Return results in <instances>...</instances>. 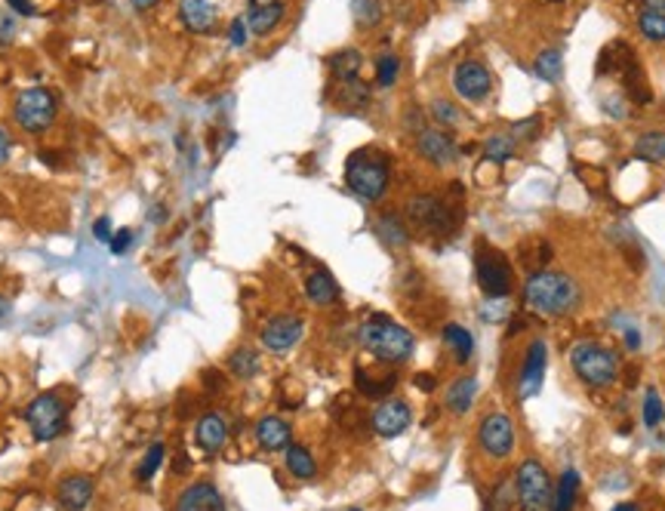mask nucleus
<instances>
[{
    "mask_svg": "<svg viewBox=\"0 0 665 511\" xmlns=\"http://www.w3.org/2000/svg\"><path fill=\"white\" fill-rule=\"evenodd\" d=\"M450 83H453V93L462 102H483L490 96V89H493V74L487 71V65L466 59L453 68Z\"/></svg>",
    "mask_w": 665,
    "mask_h": 511,
    "instance_id": "obj_11",
    "label": "nucleus"
},
{
    "mask_svg": "<svg viewBox=\"0 0 665 511\" xmlns=\"http://www.w3.org/2000/svg\"><path fill=\"white\" fill-rule=\"evenodd\" d=\"M552 4H561V0H552Z\"/></svg>",
    "mask_w": 665,
    "mask_h": 511,
    "instance_id": "obj_56",
    "label": "nucleus"
},
{
    "mask_svg": "<svg viewBox=\"0 0 665 511\" xmlns=\"http://www.w3.org/2000/svg\"><path fill=\"white\" fill-rule=\"evenodd\" d=\"M536 77L545 83H554L561 81V71H564V59H561L558 50H542L539 56H536V65H533Z\"/></svg>",
    "mask_w": 665,
    "mask_h": 511,
    "instance_id": "obj_31",
    "label": "nucleus"
},
{
    "mask_svg": "<svg viewBox=\"0 0 665 511\" xmlns=\"http://www.w3.org/2000/svg\"><path fill=\"white\" fill-rule=\"evenodd\" d=\"M93 235H96V241H102V244H108V241H112V219H108V216L96 219Z\"/></svg>",
    "mask_w": 665,
    "mask_h": 511,
    "instance_id": "obj_45",
    "label": "nucleus"
},
{
    "mask_svg": "<svg viewBox=\"0 0 665 511\" xmlns=\"http://www.w3.org/2000/svg\"><path fill=\"white\" fill-rule=\"evenodd\" d=\"M475 277H477V287H481V293L487 296V299H506L514 287V271H512L508 256L502 253V250L487 247L483 241L477 244V250H475Z\"/></svg>",
    "mask_w": 665,
    "mask_h": 511,
    "instance_id": "obj_6",
    "label": "nucleus"
},
{
    "mask_svg": "<svg viewBox=\"0 0 665 511\" xmlns=\"http://www.w3.org/2000/svg\"><path fill=\"white\" fill-rule=\"evenodd\" d=\"M195 441H197V447L206 453L222 450L225 444H228V422H225V416H219V413L200 416L195 425Z\"/></svg>",
    "mask_w": 665,
    "mask_h": 511,
    "instance_id": "obj_18",
    "label": "nucleus"
},
{
    "mask_svg": "<svg viewBox=\"0 0 665 511\" xmlns=\"http://www.w3.org/2000/svg\"><path fill=\"white\" fill-rule=\"evenodd\" d=\"M635 158L650 160V164H662V160H665V133H662V129H650V133L638 135Z\"/></svg>",
    "mask_w": 665,
    "mask_h": 511,
    "instance_id": "obj_26",
    "label": "nucleus"
},
{
    "mask_svg": "<svg viewBox=\"0 0 665 511\" xmlns=\"http://www.w3.org/2000/svg\"><path fill=\"white\" fill-rule=\"evenodd\" d=\"M570 367L583 385L595 388H610L619 376V358L613 348L600 345L595 339H583L570 348Z\"/></svg>",
    "mask_w": 665,
    "mask_h": 511,
    "instance_id": "obj_4",
    "label": "nucleus"
},
{
    "mask_svg": "<svg viewBox=\"0 0 665 511\" xmlns=\"http://www.w3.org/2000/svg\"><path fill=\"white\" fill-rule=\"evenodd\" d=\"M283 12H287V4H283V0H268V4H256L253 10H250V16H247L250 31H253L256 37L271 35V31H275L277 25H281Z\"/></svg>",
    "mask_w": 665,
    "mask_h": 511,
    "instance_id": "obj_20",
    "label": "nucleus"
},
{
    "mask_svg": "<svg viewBox=\"0 0 665 511\" xmlns=\"http://www.w3.org/2000/svg\"><path fill=\"white\" fill-rule=\"evenodd\" d=\"M56 112H59V102H56V96L43 87L22 89V93L16 96V105H12V118H16V124L31 135L50 129V124L56 120Z\"/></svg>",
    "mask_w": 665,
    "mask_h": 511,
    "instance_id": "obj_7",
    "label": "nucleus"
},
{
    "mask_svg": "<svg viewBox=\"0 0 665 511\" xmlns=\"http://www.w3.org/2000/svg\"><path fill=\"white\" fill-rule=\"evenodd\" d=\"M453 4H468V0H453Z\"/></svg>",
    "mask_w": 665,
    "mask_h": 511,
    "instance_id": "obj_54",
    "label": "nucleus"
},
{
    "mask_svg": "<svg viewBox=\"0 0 665 511\" xmlns=\"http://www.w3.org/2000/svg\"><path fill=\"white\" fill-rule=\"evenodd\" d=\"M130 4L135 6V10H151V6L158 4V0H130Z\"/></svg>",
    "mask_w": 665,
    "mask_h": 511,
    "instance_id": "obj_51",
    "label": "nucleus"
},
{
    "mask_svg": "<svg viewBox=\"0 0 665 511\" xmlns=\"http://www.w3.org/2000/svg\"><path fill=\"white\" fill-rule=\"evenodd\" d=\"M305 296L312 306L318 308H327L333 306L336 299H339V283L333 281V275L327 268H318L312 271V275L305 277Z\"/></svg>",
    "mask_w": 665,
    "mask_h": 511,
    "instance_id": "obj_19",
    "label": "nucleus"
},
{
    "mask_svg": "<svg viewBox=\"0 0 665 511\" xmlns=\"http://www.w3.org/2000/svg\"><path fill=\"white\" fill-rule=\"evenodd\" d=\"M339 99L345 102V105H367V99H370V87H367L360 77H354V81H345L342 83V93Z\"/></svg>",
    "mask_w": 665,
    "mask_h": 511,
    "instance_id": "obj_37",
    "label": "nucleus"
},
{
    "mask_svg": "<svg viewBox=\"0 0 665 511\" xmlns=\"http://www.w3.org/2000/svg\"><path fill=\"white\" fill-rule=\"evenodd\" d=\"M4 314H6V302H0V318H4Z\"/></svg>",
    "mask_w": 665,
    "mask_h": 511,
    "instance_id": "obj_53",
    "label": "nucleus"
},
{
    "mask_svg": "<svg viewBox=\"0 0 665 511\" xmlns=\"http://www.w3.org/2000/svg\"><path fill=\"white\" fill-rule=\"evenodd\" d=\"M416 385L422 388V391H431V388H435V383H431V376H429V373H425V376H422V373H419V376H416Z\"/></svg>",
    "mask_w": 665,
    "mask_h": 511,
    "instance_id": "obj_50",
    "label": "nucleus"
},
{
    "mask_svg": "<svg viewBox=\"0 0 665 511\" xmlns=\"http://www.w3.org/2000/svg\"><path fill=\"white\" fill-rule=\"evenodd\" d=\"M108 247H112V253H114V256H124L127 250L133 247V231H127V228L114 231V235H112V241H108Z\"/></svg>",
    "mask_w": 665,
    "mask_h": 511,
    "instance_id": "obj_43",
    "label": "nucleus"
},
{
    "mask_svg": "<svg viewBox=\"0 0 665 511\" xmlns=\"http://www.w3.org/2000/svg\"><path fill=\"white\" fill-rule=\"evenodd\" d=\"M247 41H250V25H247V19H244V16L231 19L228 43H231V47H235V50H241V47H247Z\"/></svg>",
    "mask_w": 665,
    "mask_h": 511,
    "instance_id": "obj_40",
    "label": "nucleus"
},
{
    "mask_svg": "<svg viewBox=\"0 0 665 511\" xmlns=\"http://www.w3.org/2000/svg\"><path fill=\"white\" fill-rule=\"evenodd\" d=\"M416 148H419V154L435 166H447L460 158V148H456L453 135L444 133V129H419Z\"/></svg>",
    "mask_w": 665,
    "mask_h": 511,
    "instance_id": "obj_15",
    "label": "nucleus"
},
{
    "mask_svg": "<svg viewBox=\"0 0 665 511\" xmlns=\"http://www.w3.org/2000/svg\"><path fill=\"white\" fill-rule=\"evenodd\" d=\"M579 496V475L573 468H567L558 481V490H554V506L552 511H573Z\"/></svg>",
    "mask_w": 665,
    "mask_h": 511,
    "instance_id": "obj_28",
    "label": "nucleus"
},
{
    "mask_svg": "<svg viewBox=\"0 0 665 511\" xmlns=\"http://www.w3.org/2000/svg\"><path fill=\"white\" fill-rule=\"evenodd\" d=\"M16 16L10 10H0V47H10L16 41Z\"/></svg>",
    "mask_w": 665,
    "mask_h": 511,
    "instance_id": "obj_42",
    "label": "nucleus"
},
{
    "mask_svg": "<svg viewBox=\"0 0 665 511\" xmlns=\"http://www.w3.org/2000/svg\"><path fill=\"white\" fill-rule=\"evenodd\" d=\"M25 419H28L37 441H53L66 431V404L56 394H41L28 404Z\"/></svg>",
    "mask_w": 665,
    "mask_h": 511,
    "instance_id": "obj_10",
    "label": "nucleus"
},
{
    "mask_svg": "<svg viewBox=\"0 0 665 511\" xmlns=\"http://www.w3.org/2000/svg\"><path fill=\"white\" fill-rule=\"evenodd\" d=\"M545 367H548V345L545 339H533L527 345L524 364H521V376H518V398H533L536 391L545 383Z\"/></svg>",
    "mask_w": 665,
    "mask_h": 511,
    "instance_id": "obj_12",
    "label": "nucleus"
},
{
    "mask_svg": "<svg viewBox=\"0 0 665 511\" xmlns=\"http://www.w3.org/2000/svg\"><path fill=\"white\" fill-rule=\"evenodd\" d=\"M256 441H259L262 450L277 453L290 447V425L283 422L281 416H266L256 422Z\"/></svg>",
    "mask_w": 665,
    "mask_h": 511,
    "instance_id": "obj_21",
    "label": "nucleus"
},
{
    "mask_svg": "<svg viewBox=\"0 0 665 511\" xmlns=\"http://www.w3.org/2000/svg\"><path fill=\"white\" fill-rule=\"evenodd\" d=\"M475 391H477L475 376L453 379V383H450V388H447V398H444V400H447V410L456 413V416L468 413L471 410V400H475Z\"/></svg>",
    "mask_w": 665,
    "mask_h": 511,
    "instance_id": "obj_25",
    "label": "nucleus"
},
{
    "mask_svg": "<svg viewBox=\"0 0 665 511\" xmlns=\"http://www.w3.org/2000/svg\"><path fill=\"white\" fill-rule=\"evenodd\" d=\"M514 502L518 511H552L554 506V487L548 468L539 459H524L514 471Z\"/></svg>",
    "mask_w": 665,
    "mask_h": 511,
    "instance_id": "obj_5",
    "label": "nucleus"
},
{
    "mask_svg": "<svg viewBox=\"0 0 665 511\" xmlns=\"http://www.w3.org/2000/svg\"><path fill=\"white\" fill-rule=\"evenodd\" d=\"M514 151H518V139L508 133H493L483 142V158H487L490 164H506V160L514 158Z\"/></svg>",
    "mask_w": 665,
    "mask_h": 511,
    "instance_id": "obj_27",
    "label": "nucleus"
},
{
    "mask_svg": "<svg viewBox=\"0 0 665 511\" xmlns=\"http://www.w3.org/2000/svg\"><path fill=\"white\" fill-rule=\"evenodd\" d=\"M410 422H413L410 404L400 398H385L383 404L373 410V431H376L379 437L404 435V431L410 429Z\"/></svg>",
    "mask_w": 665,
    "mask_h": 511,
    "instance_id": "obj_14",
    "label": "nucleus"
},
{
    "mask_svg": "<svg viewBox=\"0 0 665 511\" xmlns=\"http://www.w3.org/2000/svg\"><path fill=\"white\" fill-rule=\"evenodd\" d=\"M389 182H391V164L376 148L354 151L352 158L345 160V185L358 194L360 200H367V204L383 200V194L389 191Z\"/></svg>",
    "mask_w": 665,
    "mask_h": 511,
    "instance_id": "obj_3",
    "label": "nucleus"
},
{
    "mask_svg": "<svg viewBox=\"0 0 665 511\" xmlns=\"http://www.w3.org/2000/svg\"><path fill=\"white\" fill-rule=\"evenodd\" d=\"M441 336H444V345L453 352L456 364H468V360L475 358V336H471V329H466L462 323H447Z\"/></svg>",
    "mask_w": 665,
    "mask_h": 511,
    "instance_id": "obj_23",
    "label": "nucleus"
},
{
    "mask_svg": "<svg viewBox=\"0 0 665 511\" xmlns=\"http://www.w3.org/2000/svg\"><path fill=\"white\" fill-rule=\"evenodd\" d=\"M176 511H228L225 508V499L213 484H191L179 493L176 499Z\"/></svg>",
    "mask_w": 665,
    "mask_h": 511,
    "instance_id": "obj_17",
    "label": "nucleus"
},
{
    "mask_svg": "<svg viewBox=\"0 0 665 511\" xmlns=\"http://www.w3.org/2000/svg\"><path fill=\"white\" fill-rule=\"evenodd\" d=\"M406 216H410V222L416 228H425L431 235H447L456 225L450 204L437 197V194H416V197H410L406 200Z\"/></svg>",
    "mask_w": 665,
    "mask_h": 511,
    "instance_id": "obj_8",
    "label": "nucleus"
},
{
    "mask_svg": "<svg viewBox=\"0 0 665 511\" xmlns=\"http://www.w3.org/2000/svg\"><path fill=\"white\" fill-rule=\"evenodd\" d=\"M360 65H364V56H360V50H342V53H336L330 59V68L336 74V81L345 83V81H354L360 71Z\"/></svg>",
    "mask_w": 665,
    "mask_h": 511,
    "instance_id": "obj_29",
    "label": "nucleus"
},
{
    "mask_svg": "<svg viewBox=\"0 0 665 511\" xmlns=\"http://www.w3.org/2000/svg\"><path fill=\"white\" fill-rule=\"evenodd\" d=\"M583 302V287L567 271L542 268L524 281V306L539 318H564Z\"/></svg>",
    "mask_w": 665,
    "mask_h": 511,
    "instance_id": "obj_1",
    "label": "nucleus"
},
{
    "mask_svg": "<svg viewBox=\"0 0 665 511\" xmlns=\"http://www.w3.org/2000/svg\"><path fill=\"white\" fill-rule=\"evenodd\" d=\"M398 74H400V59L395 53H385L376 59V87L389 89L398 83Z\"/></svg>",
    "mask_w": 665,
    "mask_h": 511,
    "instance_id": "obj_36",
    "label": "nucleus"
},
{
    "mask_svg": "<svg viewBox=\"0 0 665 511\" xmlns=\"http://www.w3.org/2000/svg\"><path fill=\"white\" fill-rule=\"evenodd\" d=\"M6 158H10V142H6V133L0 129V166L6 164Z\"/></svg>",
    "mask_w": 665,
    "mask_h": 511,
    "instance_id": "obj_48",
    "label": "nucleus"
},
{
    "mask_svg": "<svg viewBox=\"0 0 665 511\" xmlns=\"http://www.w3.org/2000/svg\"><path fill=\"white\" fill-rule=\"evenodd\" d=\"M641 416H644V425H647V429H660V425H662V419H665V404H662L660 391H656L653 385H650V388H644Z\"/></svg>",
    "mask_w": 665,
    "mask_h": 511,
    "instance_id": "obj_32",
    "label": "nucleus"
},
{
    "mask_svg": "<svg viewBox=\"0 0 665 511\" xmlns=\"http://www.w3.org/2000/svg\"><path fill=\"white\" fill-rule=\"evenodd\" d=\"M179 19L191 35H210L219 22V10L210 0H179Z\"/></svg>",
    "mask_w": 665,
    "mask_h": 511,
    "instance_id": "obj_16",
    "label": "nucleus"
},
{
    "mask_svg": "<svg viewBox=\"0 0 665 511\" xmlns=\"http://www.w3.org/2000/svg\"><path fill=\"white\" fill-rule=\"evenodd\" d=\"M352 16L360 28H373L383 22V0H352Z\"/></svg>",
    "mask_w": 665,
    "mask_h": 511,
    "instance_id": "obj_33",
    "label": "nucleus"
},
{
    "mask_svg": "<svg viewBox=\"0 0 665 511\" xmlns=\"http://www.w3.org/2000/svg\"><path fill=\"white\" fill-rule=\"evenodd\" d=\"M93 499V481L83 475H71L59 484V502L68 511H83Z\"/></svg>",
    "mask_w": 665,
    "mask_h": 511,
    "instance_id": "obj_22",
    "label": "nucleus"
},
{
    "mask_svg": "<svg viewBox=\"0 0 665 511\" xmlns=\"http://www.w3.org/2000/svg\"><path fill=\"white\" fill-rule=\"evenodd\" d=\"M539 129H542L539 118H527V120H518V124L512 127V133H514V139H521V142H533V139H539Z\"/></svg>",
    "mask_w": 665,
    "mask_h": 511,
    "instance_id": "obj_41",
    "label": "nucleus"
},
{
    "mask_svg": "<svg viewBox=\"0 0 665 511\" xmlns=\"http://www.w3.org/2000/svg\"><path fill=\"white\" fill-rule=\"evenodd\" d=\"M228 367H231V373H235V376L253 379L256 373H259V354H256L253 348H237V352L231 354Z\"/></svg>",
    "mask_w": 665,
    "mask_h": 511,
    "instance_id": "obj_34",
    "label": "nucleus"
},
{
    "mask_svg": "<svg viewBox=\"0 0 665 511\" xmlns=\"http://www.w3.org/2000/svg\"><path fill=\"white\" fill-rule=\"evenodd\" d=\"M625 345H629V352H638L641 348V333L638 329H625Z\"/></svg>",
    "mask_w": 665,
    "mask_h": 511,
    "instance_id": "obj_47",
    "label": "nucleus"
},
{
    "mask_svg": "<svg viewBox=\"0 0 665 511\" xmlns=\"http://www.w3.org/2000/svg\"><path fill=\"white\" fill-rule=\"evenodd\" d=\"M360 345L383 364H404L416 352V339L406 327H400L398 321L385 318V314H373L370 321L360 327L358 333Z\"/></svg>",
    "mask_w": 665,
    "mask_h": 511,
    "instance_id": "obj_2",
    "label": "nucleus"
},
{
    "mask_svg": "<svg viewBox=\"0 0 665 511\" xmlns=\"http://www.w3.org/2000/svg\"><path fill=\"white\" fill-rule=\"evenodd\" d=\"M164 453H166L164 444H154V447L145 453V459H142V465H139V468H135V477H139V481H151V477H154V471H158V468H160V462H164Z\"/></svg>",
    "mask_w": 665,
    "mask_h": 511,
    "instance_id": "obj_38",
    "label": "nucleus"
},
{
    "mask_svg": "<svg viewBox=\"0 0 665 511\" xmlns=\"http://www.w3.org/2000/svg\"><path fill=\"white\" fill-rule=\"evenodd\" d=\"M431 118H435L441 127L460 124V112H456V105H453V102H447V99H435V102H431Z\"/></svg>",
    "mask_w": 665,
    "mask_h": 511,
    "instance_id": "obj_39",
    "label": "nucleus"
},
{
    "mask_svg": "<svg viewBox=\"0 0 665 511\" xmlns=\"http://www.w3.org/2000/svg\"><path fill=\"white\" fill-rule=\"evenodd\" d=\"M348 511H360V508H348Z\"/></svg>",
    "mask_w": 665,
    "mask_h": 511,
    "instance_id": "obj_55",
    "label": "nucleus"
},
{
    "mask_svg": "<svg viewBox=\"0 0 665 511\" xmlns=\"http://www.w3.org/2000/svg\"><path fill=\"white\" fill-rule=\"evenodd\" d=\"M644 4V10H650V12H665V0H641Z\"/></svg>",
    "mask_w": 665,
    "mask_h": 511,
    "instance_id": "obj_49",
    "label": "nucleus"
},
{
    "mask_svg": "<svg viewBox=\"0 0 665 511\" xmlns=\"http://www.w3.org/2000/svg\"><path fill=\"white\" fill-rule=\"evenodd\" d=\"M477 447L490 459H508L514 453V422L506 413H487L477 425Z\"/></svg>",
    "mask_w": 665,
    "mask_h": 511,
    "instance_id": "obj_9",
    "label": "nucleus"
},
{
    "mask_svg": "<svg viewBox=\"0 0 665 511\" xmlns=\"http://www.w3.org/2000/svg\"><path fill=\"white\" fill-rule=\"evenodd\" d=\"M6 4H10V10H16L19 16H35V12H37L31 0H6Z\"/></svg>",
    "mask_w": 665,
    "mask_h": 511,
    "instance_id": "obj_46",
    "label": "nucleus"
},
{
    "mask_svg": "<svg viewBox=\"0 0 665 511\" xmlns=\"http://www.w3.org/2000/svg\"><path fill=\"white\" fill-rule=\"evenodd\" d=\"M283 462H287L290 475L299 477V481H314V477H318V462H314L312 453L305 447H299V444H290V447L283 450Z\"/></svg>",
    "mask_w": 665,
    "mask_h": 511,
    "instance_id": "obj_24",
    "label": "nucleus"
},
{
    "mask_svg": "<svg viewBox=\"0 0 665 511\" xmlns=\"http://www.w3.org/2000/svg\"><path fill=\"white\" fill-rule=\"evenodd\" d=\"M638 31H641L650 43H665V12L644 10L641 16H638Z\"/></svg>",
    "mask_w": 665,
    "mask_h": 511,
    "instance_id": "obj_35",
    "label": "nucleus"
},
{
    "mask_svg": "<svg viewBox=\"0 0 665 511\" xmlns=\"http://www.w3.org/2000/svg\"><path fill=\"white\" fill-rule=\"evenodd\" d=\"M610 511H638V506H635V502H616Z\"/></svg>",
    "mask_w": 665,
    "mask_h": 511,
    "instance_id": "obj_52",
    "label": "nucleus"
},
{
    "mask_svg": "<svg viewBox=\"0 0 665 511\" xmlns=\"http://www.w3.org/2000/svg\"><path fill=\"white\" fill-rule=\"evenodd\" d=\"M302 329H305V323H302V318H296V314H275V318L266 321L259 336L268 352L281 354V352H290V348L302 339Z\"/></svg>",
    "mask_w": 665,
    "mask_h": 511,
    "instance_id": "obj_13",
    "label": "nucleus"
},
{
    "mask_svg": "<svg viewBox=\"0 0 665 511\" xmlns=\"http://www.w3.org/2000/svg\"><path fill=\"white\" fill-rule=\"evenodd\" d=\"M604 108H607V114H610V118H619V120L629 118V102H625L622 96H607Z\"/></svg>",
    "mask_w": 665,
    "mask_h": 511,
    "instance_id": "obj_44",
    "label": "nucleus"
},
{
    "mask_svg": "<svg viewBox=\"0 0 665 511\" xmlns=\"http://www.w3.org/2000/svg\"><path fill=\"white\" fill-rule=\"evenodd\" d=\"M376 231H379V237L389 244V247H406V244H410V231H406V225L400 222L395 213H389V216H379Z\"/></svg>",
    "mask_w": 665,
    "mask_h": 511,
    "instance_id": "obj_30",
    "label": "nucleus"
}]
</instances>
